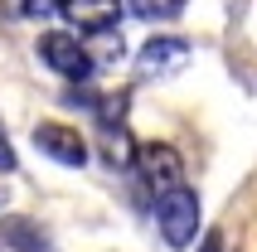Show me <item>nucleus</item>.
Listing matches in <instances>:
<instances>
[{"label": "nucleus", "mask_w": 257, "mask_h": 252, "mask_svg": "<svg viewBox=\"0 0 257 252\" xmlns=\"http://www.w3.org/2000/svg\"><path fill=\"white\" fill-rule=\"evenodd\" d=\"M156 228L170 247H189L199 233V194L189 184H175V189L156 194Z\"/></svg>", "instance_id": "nucleus-1"}, {"label": "nucleus", "mask_w": 257, "mask_h": 252, "mask_svg": "<svg viewBox=\"0 0 257 252\" xmlns=\"http://www.w3.org/2000/svg\"><path fill=\"white\" fill-rule=\"evenodd\" d=\"M39 58L58 78H68V83H87V78L97 73L92 58H87V49H83V39H78V34H63V29H49L39 39Z\"/></svg>", "instance_id": "nucleus-2"}, {"label": "nucleus", "mask_w": 257, "mask_h": 252, "mask_svg": "<svg viewBox=\"0 0 257 252\" xmlns=\"http://www.w3.org/2000/svg\"><path fill=\"white\" fill-rule=\"evenodd\" d=\"M131 160H136L141 180L151 184L156 194H165V189H175V184H185V160H180V151L165 146V141H146V146H136Z\"/></svg>", "instance_id": "nucleus-3"}, {"label": "nucleus", "mask_w": 257, "mask_h": 252, "mask_svg": "<svg viewBox=\"0 0 257 252\" xmlns=\"http://www.w3.org/2000/svg\"><path fill=\"white\" fill-rule=\"evenodd\" d=\"M34 146H39L49 160H58V165H68V170H78V165H87V141L73 131V126H58V121H39L34 126Z\"/></svg>", "instance_id": "nucleus-4"}, {"label": "nucleus", "mask_w": 257, "mask_h": 252, "mask_svg": "<svg viewBox=\"0 0 257 252\" xmlns=\"http://www.w3.org/2000/svg\"><path fill=\"white\" fill-rule=\"evenodd\" d=\"M189 39H175V34H156V39L141 44V54H136V68L146 73V78H156V73H175L189 63Z\"/></svg>", "instance_id": "nucleus-5"}, {"label": "nucleus", "mask_w": 257, "mask_h": 252, "mask_svg": "<svg viewBox=\"0 0 257 252\" xmlns=\"http://www.w3.org/2000/svg\"><path fill=\"white\" fill-rule=\"evenodd\" d=\"M63 15H68L83 34H102V29H116L121 0H63Z\"/></svg>", "instance_id": "nucleus-6"}, {"label": "nucleus", "mask_w": 257, "mask_h": 252, "mask_svg": "<svg viewBox=\"0 0 257 252\" xmlns=\"http://www.w3.org/2000/svg\"><path fill=\"white\" fill-rule=\"evenodd\" d=\"M0 242L15 252H54V238L34 218H25V213H5L0 218Z\"/></svg>", "instance_id": "nucleus-7"}, {"label": "nucleus", "mask_w": 257, "mask_h": 252, "mask_svg": "<svg viewBox=\"0 0 257 252\" xmlns=\"http://www.w3.org/2000/svg\"><path fill=\"white\" fill-rule=\"evenodd\" d=\"M126 10L146 25H160V20H175V15L185 10V0H126Z\"/></svg>", "instance_id": "nucleus-8"}, {"label": "nucleus", "mask_w": 257, "mask_h": 252, "mask_svg": "<svg viewBox=\"0 0 257 252\" xmlns=\"http://www.w3.org/2000/svg\"><path fill=\"white\" fill-rule=\"evenodd\" d=\"M87 58H92V68H102V63H116L121 58V34L116 29H102V34H92V44H83Z\"/></svg>", "instance_id": "nucleus-9"}, {"label": "nucleus", "mask_w": 257, "mask_h": 252, "mask_svg": "<svg viewBox=\"0 0 257 252\" xmlns=\"http://www.w3.org/2000/svg\"><path fill=\"white\" fill-rule=\"evenodd\" d=\"M20 10H25L29 20H54V15H63V0H25Z\"/></svg>", "instance_id": "nucleus-10"}, {"label": "nucleus", "mask_w": 257, "mask_h": 252, "mask_svg": "<svg viewBox=\"0 0 257 252\" xmlns=\"http://www.w3.org/2000/svg\"><path fill=\"white\" fill-rule=\"evenodd\" d=\"M199 252H228V242H223V233H204Z\"/></svg>", "instance_id": "nucleus-11"}, {"label": "nucleus", "mask_w": 257, "mask_h": 252, "mask_svg": "<svg viewBox=\"0 0 257 252\" xmlns=\"http://www.w3.org/2000/svg\"><path fill=\"white\" fill-rule=\"evenodd\" d=\"M0 170H15V151H10V141L0 136Z\"/></svg>", "instance_id": "nucleus-12"}]
</instances>
